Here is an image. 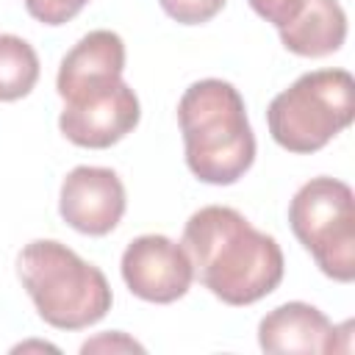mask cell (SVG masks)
<instances>
[{
  "label": "cell",
  "instance_id": "6da1fadb",
  "mask_svg": "<svg viewBox=\"0 0 355 355\" xmlns=\"http://www.w3.org/2000/svg\"><path fill=\"white\" fill-rule=\"evenodd\" d=\"M183 250L202 286L227 305H252L283 280V250L236 208L205 205L183 227Z\"/></svg>",
  "mask_w": 355,
  "mask_h": 355
},
{
  "label": "cell",
  "instance_id": "7a4b0ae2",
  "mask_svg": "<svg viewBox=\"0 0 355 355\" xmlns=\"http://www.w3.org/2000/svg\"><path fill=\"white\" fill-rule=\"evenodd\" d=\"M186 164L211 186L236 183L255 161V136L236 86L219 78L191 83L178 103Z\"/></svg>",
  "mask_w": 355,
  "mask_h": 355
},
{
  "label": "cell",
  "instance_id": "3957f363",
  "mask_svg": "<svg viewBox=\"0 0 355 355\" xmlns=\"http://www.w3.org/2000/svg\"><path fill=\"white\" fill-rule=\"evenodd\" d=\"M17 272L39 316L58 330H83L111 311L105 275L55 239L25 244Z\"/></svg>",
  "mask_w": 355,
  "mask_h": 355
},
{
  "label": "cell",
  "instance_id": "277c9868",
  "mask_svg": "<svg viewBox=\"0 0 355 355\" xmlns=\"http://www.w3.org/2000/svg\"><path fill=\"white\" fill-rule=\"evenodd\" d=\"M355 116V80L347 69H316L297 78L266 108L272 139L297 155L322 150Z\"/></svg>",
  "mask_w": 355,
  "mask_h": 355
},
{
  "label": "cell",
  "instance_id": "5b68a950",
  "mask_svg": "<svg viewBox=\"0 0 355 355\" xmlns=\"http://www.w3.org/2000/svg\"><path fill=\"white\" fill-rule=\"evenodd\" d=\"M288 225L327 277H355V202L344 180L311 178L288 205Z\"/></svg>",
  "mask_w": 355,
  "mask_h": 355
},
{
  "label": "cell",
  "instance_id": "8992f818",
  "mask_svg": "<svg viewBox=\"0 0 355 355\" xmlns=\"http://www.w3.org/2000/svg\"><path fill=\"white\" fill-rule=\"evenodd\" d=\"M122 280L139 300L166 305L191 288L194 266L183 244L158 233H147L125 247Z\"/></svg>",
  "mask_w": 355,
  "mask_h": 355
},
{
  "label": "cell",
  "instance_id": "52a82bcc",
  "mask_svg": "<svg viewBox=\"0 0 355 355\" xmlns=\"http://www.w3.org/2000/svg\"><path fill=\"white\" fill-rule=\"evenodd\" d=\"M139 116L141 111L136 92L119 80L103 92L67 103L58 116V128L78 147L105 150L122 141L139 125Z\"/></svg>",
  "mask_w": 355,
  "mask_h": 355
},
{
  "label": "cell",
  "instance_id": "ba28073f",
  "mask_svg": "<svg viewBox=\"0 0 355 355\" xmlns=\"http://www.w3.org/2000/svg\"><path fill=\"white\" fill-rule=\"evenodd\" d=\"M61 219L86 236L111 233L125 214V186L114 169L105 166H75L58 197Z\"/></svg>",
  "mask_w": 355,
  "mask_h": 355
},
{
  "label": "cell",
  "instance_id": "9c48e42d",
  "mask_svg": "<svg viewBox=\"0 0 355 355\" xmlns=\"http://www.w3.org/2000/svg\"><path fill=\"white\" fill-rule=\"evenodd\" d=\"M122 69H125L122 39L114 31H92L61 58L55 89L64 97V103H72L119 83Z\"/></svg>",
  "mask_w": 355,
  "mask_h": 355
},
{
  "label": "cell",
  "instance_id": "30bf717a",
  "mask_svg": "<svg viewBox=\"0 0 355 355\" xmlns=\"http://www.w3.org/2000/svg\"><path fill=\"white\" fill-rule=\"evenodd\" d=\"M330 319L308 302H286L269 311L258 324V344L272 355H311L338 349Z\"/></svg>",
  "mask_w": 355,
  "mask_h": 355
},
{
  "label": "cell",
  "instance_id": "8fae6325",
  "mask_svg": "<svg viewBox=\"0 0 355 355\" xmlns=\"http://www.w3.org/2000/svg\"><path fill=\"white\" fill-rule=\"evenodd\" d=\"M277 31L288 53L302 58H322L344 44L347 14L338 0H302L300 11Z\"/></svg>",
  "mask_w": 355,
  "mask_h": 355
},
{
  "label": "cell",
  "instance_id": "7c38bea8",
  "mask_svg": "<svg viewBox=\"0 0 355 355\" xmlns=\"http://www.w3.org/2000/svg\"><path fill=\"white\" fill-rule=\"evenodd\" d=\"M36 80H39L36 50L14 33H0V103H11L31 94Z\"/></svg>",
  "mask_w": 355,
  "mask_h": 355
},
{
  "label": "cell",
  "instance_id": "4fadbf2b",
  "mask_svg": "<svg viewBox=\"0 0 355 355\" xmlns=\"http://www.w3.org/2000/svg\"><path fill=\"white\" fill-rule=\"evenodd\" d=\"M158 3L166 11V17H172L180 25H202L214 19L225 6V0H158Z\"/></svg>",
  "mask_w": 355,
  "mask_h": 355
},
{
  "label": "cell",
  "instance_id": "5bb4252c",
  "mask_svg": "<svg viewBox=\"0 0 355 355\" xmlns=\"http://www.w3.org/2000/svg\"><path fill=\"white\" fill-rule=\"evenodd\" d=\"M86 3L89 0H25V8L33 19L44 22V25H64L75 14H80V8Z\"/></svg>",
  "mask_w": 355,
  "mask_h": 355
},
{
  "label": "cell",
  "instance_id": "9a60e30c",
  "mask_svg": "<svg viewBox=\"0 0 355 355\" xmlns=\"http://www.w3.org/2000/svg\"><path fill=\"white\" fill-rule=\"evenodd\" d=\"M258 17L272 22L275 28H283L302 6V0H247Z\"/></svg>",
  "mask_w": 355,
  "mask_h": 355
},
{
  "label": "cell",
  "instance_id": "2e32d148",
  "mask_svg": "<svg viewBox=\"0 0 355 355\" xmlns=\"http://www.w3.org/2000/svg\"><path fill=\"white\" fill-rule=\"evenodd\" d=\"M103 347H111V349H139V352H141V347H139L136 341L125 338L122 333H114V336H103V338L86 341V344L80 347V352H92V349H103Z\"/></svg>",
  "mask_w": 355,
  "mask_h": 355
}]
</instances>
